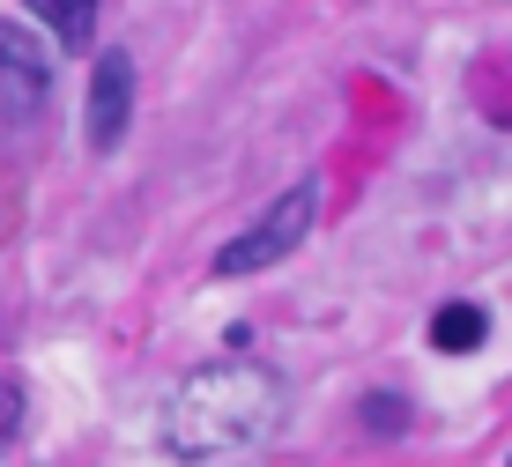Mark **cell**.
<instances>
[{"mask_svg": "<svg viewBox=\"0 0 512 467\" xmlns=\"http://www.w3.org/2000/svg\"><path fill=\"white\" fill-rule=\"evenodd\" d=\"M282 416H290V386L268 364H201L171 386L164 401V453L193 467H231L275 445Z\"/></svg>", "mask_w": 512, "mask_h": 467, "instance_id": "cell-1", "label": "cell"}, {"mask_svg": "<svg viewBox=\"0 0 512 467\" xmlns=\"http://www.w3.org/2000/svg\"><path fill=\"white\" fill-rule=\"evenodd\" d=\"M312 223H320V178H297V186H282V193H275V208L260 215L253 230H238V238L216 253V275H260V267L305 253Z\"/></svg>", "mask_w": 512, "mask_h": 467, "instance_id": "cell-2", "label": "cell"}, {"mask_svg": "<svg viewBox=\"0 0 512 467\" xmlns=\"http://www.w3.org/2000/svg\"><path fill=\"white\" fill-rule=\"evenodd\" d=\"M52 104V60L23 23H0V134H23Z\"/></svg>", "mask_w": 512, "mask_h": 467, "instance_id": "cell-3", "label": "cell"}, {"mask_svg": "<svg viewBox=\"0 0 512 467\" xmlns=\"http://www.w3.org/2000/svg\"><path fill=\"white\" fill-rule=\"evenodd\" d=\"M127 119H134V60H127V45H112V52H97L90 104H82V134H90V149L112 156L119 141H127Z\"/></svg>", "mask_w": 512, "mask_h": 467, "instance_id": "cell-4", "label": "cell"}, {"mask_svg": "<svg viewBox=\"0 0 512 467\" xmlns=\"http://www.w3.org/2000/svg\"><path fill=\"white\" fill-rule=\"evenodd\" d=\"M483 341H490V312L475 297H453V304L431 312V349L438 356H475Z\"/></svg>", "mask_w": 512, "mask_h": 467, "instance_id": "cell-5", "label": "cell"}, {"mask_svg": "<svg viewBox=\"0 0 512 467\" xmlns=\"http://www.w3.org/2000/svg\"><path fill=\"white\" fill-rule=\"evenodd\" d=\"M23 15H38V23L52 30V45L90 52V45H97V15H104V0H23Z\"/></svg>", "mask_w": 512, "mask_h": 467, "instance_id": "cell-6", "label": "cell"}, {"mask_svg": "<svg viewBox=\"0 0 512 467\" xmlns=\"http://www.w3.org/2000/svg\"><path fill=\"white\" fill-rule=\"evenodd\" d=\"M23 416H30L23 379H8V371H0V453H15V438H23Z\"/></svg>", "mask_w": 512, "mask_h": 467, "instance_id": "cell-7", "label": "cell"}, {"mask_svg": "<svg viewBox=\"0 0 512 467\" xmlns=\"http://www.w3.org/2000/svg\"><path fill=\"white\" fill-rule=\"evenodd\" d=\"M357 416L372 423L379 438H401V430H409V401H401V393H372V401H364Z\"/></svg>", "mask_w": 512, "mask_h": 467, "instance_id": "cell-8", "label": "cell"}]
</instances>
